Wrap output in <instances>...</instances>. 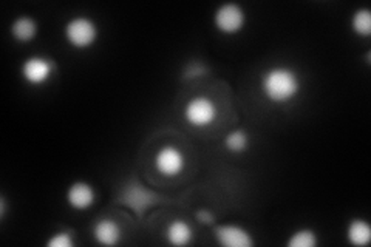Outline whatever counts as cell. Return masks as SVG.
Masks as SVG:
<instances>
[{"label":"cell","instance_id":"cell-11","mask_svg":"<svg viewBox=\"0 0 371 247\" xmlns=\"http://www.w3.org/2000/svg\"><path fill=\"white\" fill-rule=\"evenodd\" d=\"M37 31H39V27H37V22L28 16H22L13 22L11 25V36L14 41H18L20 43H28L36 39Z\"/></svg>","mask_w":371,"mask_h":247},{"label":"cell","instance_id":"cell-6","mask_svg":"<svg viewBox=\"0 0 371 247\" xmlns=\"http://www.w3.org/2000/svg\"><path fill=\"white\" fill-rule=\"evenodd\" d=\"M55 64L47 57L31 56L22 65V76L29 85H42L53 76Z\"/></svg>","mask_w":371,"mask_h":247},{"label":"cell","instance_id":"cell-1","mask_svg":"<svg viewBox=\"0 0 371 247\" xmlns=\"http://www.w3.org/2000/svg\"><path fill=\"white\" fill-rule=\"evenodd\" d=\"M300 76L288 66H276L263 74L262 92L272 104H288L300 93Z\"/></svg>","mask_w":371,"mask_h":247},{"label":"cell","instance_id":"cell-14","mask_svg":"<svg viewBox=\"0 0 371 247\" xmlns=\"http://www.w3.org/2000/svg\"><path fill=\"white\" fill-rule=\"evenodd\" d=\"M225 146L231 153H244L249 148V134L244 130H234L226 136Z\"/></svg>","mask_w":371,"mask_h":247},{"label":"cell","instance_id":"cell-20","mask_svg":"<svg viewBox=\"0 0 371 247\" xmlns=\"http://www.w3.org/2000/svg\"><path fill=\"white\" fill-rule=\"evenodd\" d=\"M5 215V198H0V218H4Z\"/></svg>","mask_w":371,"mask_h":247},{"label":"cell","instance_id":"cell-12","mask_svg":"<svg viewBox=\"0 0 371 247\" xmlns=\"http://www.w3.org/2000/svg\"><path fill=\"white\" fill-rule=\"evenodd\" d=\"M166 238L172 246H188L190 244L192 238H194V230H192L189 223L183 220H174L167 226Z\"/></svg>","mask_w":371,"mask_h":247},{"label":"cell","instance_id":"cell-9","mask_svg":"<svg viewBox=\"0 0 371 247\" xmlns=\"http://www.w3.org/2000/svg\"><path fill=\"white\" fill-rule=\"evenodd\" d=\"M158 201L157 195H153L152 192H147L143 189L139 184H130L127 189H125L122 203L129 204L133 212H144V209L152 204H155Z\"/></svg>","mask_w":371,"mask_h":247},{"label":"cell","instance_id":"cell-2","mask_svg":"<svg viewBox=\"0 0 371 247\" xmlns=\"http://www.w3.org/2000/svg\"><path fill=\"white\" fill-rule=\"evenodd\" d=\"M64 34L66 42H69L73 48L85 50L90 48L92 45L98 41L99 29L90 17L79 16L66 22Z\"/></svg>","mask_w":371,"mask_h":247},{"label":"cell","instance_id":"cell-5","mask_svg":"<svg viewBox=\"0 0 371 247\" xmlns=\"http://www.w3.org/2000/svg\"><path fill=\"white\" fill-rule=\"evenodd\" d=\"M155 169L164 178H175L183 171L186 166L184 155L175 146H164L155 155Z\"/></svg>","mask_w":371,"mask_h":247},{"label":"cell","instance_id":"cell-8","mask_svg":"<svg viewBox=\"0 0 371 247\" xmlns=\"http://www.w3.org/2000/svg\"><path fill=\"white\" fill-rule=\"evenodd\" d=\"M94 199V189L90 184L84 181L73 183L69 187V190H66V203H69L74 211H87V209L93 206Z\"/></svg>","mask_w":371,"mask_h":247},{"label":"cell","instance_id":"cell-18","mask_svg":"<svg viewBox=\"0 0 371 247\" xmlns=\"http://www.w3.org/2000/svg\"><path fill=\"white\" fill-rule=\"evenodd\" d=\"M195 218L200 224H203V226H212L215 223V216L211 211H206V209H202V211H198L195 213Z\"/></svg>","mask_w":371,"mask_h":247},{"label":"cell","instance_id":"cell-13","mask_svg":"<svg viewBox=\"0 0 371 247\" xmlns=\"http://www.w3.org/2000/svg\"><path fill=\"white\" fill-rule=\"evenodd\" d=\"M346 238L348 241H350V244L358 247L370 244L371 241L370 224L365 220H359V218L350 221V224H348L346 227Z\"/></svg>","mask_w":371,"mask_h":247},{"label":"cell","instance_id":"cell-15","mask_svg":"<svg viewBox=\"0 0 371 247\" xmlns=\"http://www.w3.org/2000/svg\"><path fill=\"white\" fill-rule=\"evenodd\" d=\"M351 28L360 37H368L371 34V13L368 8L358 10L353 14Z\"/></svg>","mask_w":371,"mask_h":247},{"label":"cell","instance_id":"cell-7","mask_svg":"<svg viewBox=\"0 0 371 247\" xmlns=\"http://www.w3.org/2000/svg\"><path fill=\"white\" fill-rule=\"evenodd\" d=\"M215 239L223 247H252L254 238L246 229L235 224H225V226L215 227Z\"/></svg>","mask_w":371,"mask_h":247},{"label":"cell","instance_id":"cell-4","mask_svg":"<svg viewBox=\"0 0 371 247\" xmlns=\"http://www.w3.org/2000/svg\"><path fill=\"white\" fill-rule=\"evenodd\" d=\"M215 28L223 34H235L246 24V14L237 3H225L214 14Z\"/></svg>","mask_w":371,"mask_h":247},{"label":"cell","instance_id":"cell-17","mask_svg":"<svg viewBox=\"0 0 371 247\" xmlns=\"http://www.w3.org/2000/svg\"><path fill=\"white\" fill-rule=\"evenodd\" d=\"M73 244L74 239L69 232H59V234H55L47 241L48 247H73Z\"/></svg>","mask_w":371,"mask_h":247},{"label":"cell","instance_id":"cell-3","mask_svg":"<svg viewBox=\"0 0 371 247\" xmlns=\"http://www.w3.org/2000/svg\"><path fill=\"white\" fill-rule=\"evenodd\" d=\"M218 116V108L211 97L195 96L186 104L184 107V119L192 127L197 129H204L215 122Z\"/></svg>","mask_w":371,"mask_h":247},{"label":"cell","instance_id":"cell-16","mask_svg":"<svg viewBox=\"0 0 371 247\" xmlns=\"http://www.w3.org/2000/svg\"><path fill=\"white\" fill-rule=\"evenodd\" d=\"M289 247H316L317 235L311 229L297 230L288 239Z\"/></svg>","mask_w":371,"mask_h":247},{"label":"cell","instance_id":"cell-19","mask_svg":"<svg viewBox=\"0 0 371 247\" xmlns=\"http://www.w3.org/2000/svg\"><path fill=\"white\" fill-rule=\"evenodd\" d=\"M204 70H202V69H200V66L197 65V69H194V70H192L190 69V66H189V69L188 70H186V78H197V76H200V73H203Z\"/></svg>","mask_w":371,"mask_h":247},{"label":"cell","instance_id":"cell-10","mask_svg":"<svg viewBox=\"0 0 371 247\" xmlns=\"http://www.w3.org/2000/svg\"><path fill=\"white\" fill-rule=\"evenodd\" d=\"M93 238L96 239V243H99L102 246H116L121 241L122 232L120 224H118L115 220L104 218L94 224Z\"/></svg>","mask_w":371,"mask_h":247}]
</instances>
